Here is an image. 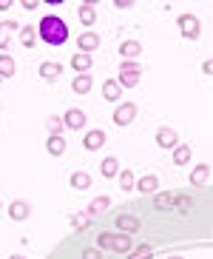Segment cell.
I'll list each match as a JSON object with an SVG mask.
<instances>
[{
    "mask_svg": "<svg viewBox=\"0 0 213 259\" xmlns=\"http://www.w3.org/2000/svg\"><path fill=\"white\" fill-rule=\"evenodd\" d=\"M125 259H153V251L148 248V245H139L137 251H134V253H128Z\"/></svg>",
    "mask_w": 213,
    "mask_h": 259,
    "instance_id": "d6a6232c",
    "label": "cell"
},
{
    "mask_svg": "<svg viewBox=\"0 0 213 259\" xmlns=\"http://www.w3.org/2000/svg\"><path fill=\"white\" fill-rule=\"evenodd\" d=\"M83 259H102V253H99V248H85Z\"/></svg>",
    "mask_w": 213,
    "mask_h": 259,
    "instance_id": "e575fe53",
    "label": "cell"
},
{
    "mask_svg": "<svg viewBox=\"0 0 213 259\" xmlns=\"http://www.w3.org/2000/svg\"><path fill=\"white\" fill-rule=\"evenodd\" d=\"M83 145H85V151H99V148L105 145V131H102V128H91L88 134H85Z\"/></svg>",
    "mask_w": 213,
    "mask_h": 259,
    "instance_id": "8992f818",
    "label": "cell"
},
{
    "mask_svg": "<svg viewBox=\"0 0 213 259\" xmlns=\"http://www.w3.org/2000/svg\"><path fill=\"white\" fill-rule=\"evenodd\" d=\"M207 177H210V165H207V162H199V165L190 171V185H205Z\"/></svg>",
    "mask_w": 213,
    "mask_h": 259,
    "instance_id": "9a60e30c",
    "label": "cell"
},
{
    "mask_svg": "<svg viewBox=\"0 0 213 259\" xmlns=\"http://www.w3.org/2000/svg\"><path fill=\"white\" fill-rule=\"evenodd\" d=\"M179 34H182L185 40H199V34H202V26H199V17L196 15H179Z\"/></svg>",
    "mask_w": 213,
    "mask_h": 259,
    "instance_id": "3957f363",
    "label": "cell"
},
{
    "mask_svg": "<svg viewBox=\"0 0 213 259\" xmlns=\"http://www.w3.org/2000/svg\"><path fill=\"white\" fill-rule=\"evenodd\" d=\"M202 71H205V74H213V57H210V60L202 63Z\"/></svg>",
    "mask_w": 213,
    "mask_h": 259,
    "instance_id": "8d00e7d4",
    "label": "cell"
},
{
    "mask_svg": "<svg viewBox=\"0 0 213 259\" xmlns=\"http://www.w3.org/2000/svg\"><path fill=\"white\" fill-rule=\"evenodd\" d=\"M156 145H159V148H176V145H179L176 131H174V128H168V125H162V128L156 131Z\"/></svg>",
    "mask_w": 213,
    "mask_h": 259,
    "instance_id": "ba28073f",
    "label": "cell"
},
{
    "mask_svg": "<svg viewBox=\"0 0 213 259\" xmlns=\"http://www.w3.org/2000/svg\"><path fill=\"white\" fill-rule=\"evenodd\" d=\"M71 69L80 71V74H88V71H91V54L77 52L74 57H71Z\"/></svg>",
    "mask_w": 213,
    "mask_h": 259,
    "instance_id": "7c38bea8",
    "label": "cell"
},
{
    "mask_svg": "<svg viewBox=\"0 0 213 259\" xmlns=\"http://www.w3.org/2000/svg\"><path fill=\"white\" fill-rule=\"evenodd\" d=\"M37 34H40V40H43L46 46H63V43L69 40V26L63 23L60 17L46 15L37 26Z\"/></svg>",
    "mask_w": 213,
    "mask_h": 259,
    "instance_id": "6da1fadb",
    "label": "cell"
},
{
    "mask_svg": "<svg viewBox=\"0 0 213 259\" xmlns=\"http://www.w3.org/2000/svg\"><path fill=\"white\" fill-rule=\"evenodd\" d=\"M102 177H105V180L120 177V160H117V157H105V160H102Z\"/></svg>",
    "mask_w": 213,
    "mask_h": 259,
    "instance_id": "7402d4cb",
    "label": "cell"
},
{
    "mask_svg": "<svg viewBox=\"0 0 213 259\" xmlns=\"http://www.w3.org/2000/svg\"><path fill=\"white\" fill-rule=\"evenodd\" d=\"M139 77H142V66H139V63L122 60V66H120V80H117L122 89H134V85L139 83Z\"/></svg>",
    "mask_w": 213,
    "mask_h": 259,
    "instance_id": "7a4b0ae2",
    "label": "cell"
},
{
    "mask_svg": "<svg viewBox=\"0 0 213 259\" xmlns=\"http://www.w3.org/2000/svg\"><path fill=\"white\" fill-rule=\"evenodd\" d=\"M46 151L51 154V157H63V154H66V140L51 134V137L46 140Z\"/></svg>",
    "mask_w": 213,
    "mask_h": 259,
    "instance_id": "44dd1931",
    "label": "cell"
},
{
    "mask_svg": "<svg viewBox=\"0 0 213 259\" xmlns=\"http://www.w3.org/2000/svg\"><path fill=\"white\" fill-rule=\"evenodd\" d=\"M190 162V145H176L174 148V165H188Z\"/></svg>",
    "mask_w": 213,
    "mask_h": 259,
    "instance_id": "d4e9b609",
    "label": "cell"
},
{
    "mask_svg": "<svg viewBox=\"0 0 213 259\" xmlns=\"http://www.w3.org/2000/svg\"><path fill=\"white\" fill-rule=\"evenodd\" d=\"M156 185H159V180H156V174H145V177H139L137 180V191L139 194H153V191H156Z\"/></svg>",
    "mask_w": 213,
    "mask_h": 259,
    "instance_id": "4fadbf2b",
    "label": "cell"
},
{
    "mask_svg": "<svg viewBox=\"0 0 213 259\" xmlns=\"http://www.w3.org/2000/svg\"><path fill=\"white\" fill-rule=\"evenodd\" d=\"M12 259H23V256H20V253H15V256H12Z\"/></svg>",
    "mask_w": 213,
    "mask_h": 259,
    "instance_id": "ab89813d",
    "label": "cell"
},
{
    "mask_svg": "<svg viewBox=\"0 0 213 259\" xmlns=\"http://www.w3.org/2000/svg\"><path fill=\"white\" fill-rule=\"evenodd\" d=\"M120 188H122V191L137 188V180H134V174H131L128 168H122V171H120Z\"/></svg>",
    "mask_w": 213,
    "mask_h": 259,
    "instance_id": "f1b7e54d",
    "label": "cell"
},
{
    "mask_svg": "<svg viewBox=\"0 0 213 259\" xmlns=\"http://www.w3.org/2000/svg\"><path fill=\"white\" fill-rule=\"evenodd\" d=\"M15 29H20V23H15V20H3V23H0V49H9L12 31Z\"/></svg>",
    "mask_w": 213,
    "mask_h": 259,
    "instance_id": "2e32d148",
    "label": "cell"
},
{
    "mask_svg": "<svg viewBox=\"0 0 213 259\" xmlns=\"http://www.w3.org/2000/svg\"><path fill=\"white\" fill-rule=\"evenodd\" d=\"M120 54H122V60H134V57L142 54V43H137V40H122Z\"/></svg>",
    "mask_w": 213,
    "mask_h": 259,
    "instance_id": "8fae6325",
    "label": "cell"
},
{
    "mask_svg": "<svg viewBox=\"0 0 213 259\" xmlns=\"http://www.w3.org/2000/svg\"><path fill=\"white\" fill-rule=\"evenodd\" d=\"M114 6L117 9H131L134 6V0H114Z\"/></svg>",
    "mask_w": 213,
    "mask_h": 259,
    "instance_id": "d590c367",
    "label": "cell"
},
{
    "mask_svg": "<svg viewBox=\"0 0 213 259\" xmlns=\"http://www.w3.org/2000/svg\"><path fill=\"white\" fill-rule=\"evenodd\" d=\"M9 217H12L15 222L29 220V217H31V205H29V202H23V199H15V202L9 205Z\"/></svg>",
    "mask_w": 213,
    "mask_h": 259,
    "instance_id": "9c48e42d",
    "label": "cell"
},
{
    "mask_svg": "<svg viewBox=\"0 0 213 259\" xmlns=\"http://www.w3.org/2000/svg\"><path fill=\"white\" fill-rule=\"evenodd\" d=\"M134 117H137V106H134V103H122V106L114 111V122L120 125V128L122 125H131Z\"/></svg>",
    "mask_w": 213,
    "mask_h": 259,
    "instance_id": "5b68a950",
    "label": "cell"
},
{
    "mask_svg": "<svg viewBox=\"0 0 213 259\" xmlns=\"http://www.w3.org/2000/svg\"><path fill=\"white\" fill-rule=\"evenodd\" d=\"M111 251L114 253H128L131 251V236L128 234H111Z\"/></svg>",
    "mask_w": 213,
    "mask_h": 259,
    "instance_id": "5bb4252c",
    "label": "cell"
},
{
    "mask_svg": "<svg viewBox=\"0 0 213 259\" xmlns=\"http://www.w3.org/2000/svg\"><path fill=\"white\" fill-rule=\"evenodd\" d=\"M46 128H48V131H51L54 137H60V131H63V128H66V122H63V120H60V117H48V120H46Z\"/></svg>",
    "mask_w": 213,
    "mask_h": 259,
    "instance_id": "4dcf8cb0",
    "label": "cell"
},
{
    "mask_svg": "<svg viewBox=\"0 0 213 259\" xmlns=\"http://www.w3.org/2000/svg\"><path fill=\"white\" fill-rule=\"evenodd\" d=\"M71 89H74L77 94H88L91 92V74H77L74 83H71Z\"/></svg>",
    "mask_w": 213,
    "mask_h": 259,
    "instance_id": "603a6c76",
    "label": "cell"
},
{
    "mask_svg": "<svg viewBox=\"0 0 213 259\" xmlns=\"http://www.w3.org/2000/svg\"><path fill=\"white\" fill-rule=\"evenodd\" d=\"M63 122H66V128L80 131V128H85V114L80 111V108H69V111H66V117H63Z\"/></svg>",
    "mask_w": 213,
    "mask_h": 259,
    "instance_id": "30bf717a",
    "label": "cell"
},
{
    "mask_svg": "<svg viewBox=\"0 0 213 259\" xmlns=\"http://www.w3.org/2000/svg\"><path fill=\"white\" fill-rule=\"evenodd\" d=\"M114 225H117V231H120V234H128V236L137 234V231L142 228V222H139L134 213H120V217L114 220Z\"/></svg>",
    "mask_w": 213,
    "mask_h": 259,
    "instance_id": "277c9868",
    "label": "cell"
},
{
    "mask_svg": "<svg viewBox=\"0 0 213 259\" xmlns=\"http://www.w3.org/2000/svg\"><path fill=\"white\" fill-rule=\"evenodd\" d=\"M108 205H111V199H108V197H97V199H91V205H88V217H97V213L108 211Z\"/></svg>",
    "mask_w": 213,
    "mask_h": 259,
    "instance_id": "484cf974",
    "label": "cell"
},
{
    "mask_svg": "<svg viewBox=\"0 0 213 259\" xmlns=\"http://www.w3.org/2000/svg\"><path fill=\"white\" fill-rule=\"evenodd\" d=\"M15 74V60H12V54H0V77H12Z\"/></svg>",
    "mask_w": 213,
    "mask_h": 259,
    "instance_id": "83f0119b",
    "label": "cell"
},
{
    "mask_svg": "<svg viewBox=\"0 0 213 259\" xmlns=\"http://www.w3.org/2000/svg\"><path fill=\"white\" fill-rule=\"evenodd\" d=\"M174 205H176V194H171V191H168V194H156V197H153V208H156V211H171Z\"/></svg>",
    "mask_w": 213,
    "mask_h": 259,
    "instance_id": "d6986e66",
    "label": "cell"
},
{
    "mask_svg": "<svg viewBox=\"0 0 213 259\" xmlns=\"http://www.w3.org/2000/svg\"><path fill=\"white\" fill-rule=\"evenodd\" d=\"M23 9H29V12L31 9H37V0H23Z\"/></svg>",
    "mask_w": 213,
    "mask_h": 259,
    "instance_id": "74e56055",
    "label": "cell"
},
{
    "mask_svg": "<svg viewBox=\"0 0 213 259\" xmlns=\"http://www.w3.org/2000/svg\"><path fill=\"white\" fill-rule=\"evenodd\" d=\"M20 43H23L26 49H34V43H37V31L31 29V26H23V29H20Z\"/></svg>",
    "mask_w": 213,
    "mask_h": 259,
    "instance_id": "4316f807",
    "label": "cell"
},
{
    "mask_svg": "<svg viewBox=\"0 0 213 259\" xmlns=\"http://www.w3.org/2000/svg\"><path fill=\"white\" fill-rule=\"evenodd\" d=\"M71 188H77V191L91 188V177L85 174V171H74V174H71Z\"/></svg>",
    "mask_w": 213,
    "mask_h": 259,
    "instance_id": "cb8c5ba5",
    "label": "cell"
},
{
    "mask_svg": "<svg viewBox=\"0 0 213 259\" xmlns=\"http://www.w3.org/2000/svg\"><path fill=\"white\" fill-rule=\"evenodd\" d=\"M9 6H12V3H9V0H0V12H6Z\"/></svg>",
    "mask_w": 213,
    "mask_h": 259,
    "instance_id": "f35d334b",
    "label": "cell"
},
{
    "mask_svg": "<svg viewBox=\"0 0 213 259\" xmlns=\"http://www.w3.org/2000/svg\"><path fill=\"white\" fill-rule=\"evenodd\" d=\"M77 49H83V54H91L94 49H99V34L97 31H83L77 37Z\"/></svg>",
    "mask_w": 213,
    "mask_h": 259,
    "instance_id": "52a82bcc",
    "label": "cell"
},
{
    "mask_svg": "<svg viewBox=\"0 0 213 259\" xmlns=\"http://www.w3.org/2000/svg\"><path fill=\"white\" fill-rule=\"evenodd\" d=\"M77 15H80V23H83V26H94V20H97V12H94V3H91V0L77 9Z\"/></svg>",
    "mask_w": 213,
    "mask_h": 259,
    "instance_id": "ac0fdd59",
    "label": "cell"
},
{
    "mask_svg": "<svg viewBox=\"0 0 213 259\" xmlns=\"http://www.w3.org/2000/svg\"><path fill=\"white\" fill-rule=\"evenodd\" d=\"M60 71H63L60 63H51V60L40 63V77H43V80H57V77H60Z\"/></svg>",
    "mask_w": 213,
    "mask_h": 259,
    "instance_id": "ffe728a7",
    "label": "cell"
},
{
    "mask_svg": "<svg viewBox=\"0 0 213 259\" xmlns=\"http://www.w3.org/2000/svg\"><path fill=\"white\" fill-rule=\"evenodd\" d=\"M0 83H3V77H0Z\"/></svg>",
    "mask_w": 213,
    "mask_h": 259,
    "instance_id": "b9f144b4",
    "label": "cell"
},
{
    "mask_svg": "<svg viewBox=\"0 0 213 259\" xmlns=\"http://www.w3.org/2000/svg\"><path fill=\"white\" fill-rule=\"evenodd\" d=\"M168 259H182V256H168Z\"/></svg>",
    "mask_w": 213,
    "mask_h": 259,
    "instance_id": "60d3db41",
    "label": "cell"
},
{
    "mask_svg": "<svg viewBox=\"0 0 213 259\" xmlns=\"http://www.w3.org/2000/svg\"><path fill=\"white\" fill-rule=\"evenodd\" d=\"M120 94H122V85L117 83V80H105V83H102V97H105L108 103H117Z\"/></svg>",
    "mask_w": 213,
    "mask_h": 259,
    "instance_id": "e0dca14e",
    "label": "cell"
},
{
    "mask_svg": "<svg viewBox=\"0 0 213 259\" xmlns=\"http://www.w3.org/2000/svg\"><path fill=\"white\" fill-rule=\"evenodd\" d=\"M97 248L99 251H111V234H99L97 236Z\"/></svg>",
    "mask_w": 213,
    "mask_h": 259,
    "instance_id": "836d02e7",
    "label": "cell"
},
{
    "mask_svg": "<svg viewBox=\"0 0 213 259\" xmlns=\"http://www.w3.org/2000/svg\"><path fill=\"white\" fill-rule=\"evenodd\" d=\"M176 211L179 213H190V208H193V202H190V197L188 194H176Z\"/></svg>",
    "mask_w": 213,
    "mask_h": 259,
    "instance_id": "f546056e",
    "label": "cell"
},
{
    "mask_svg": "<svg viewBox=\"0 0 213 259\" xmlns=\"http://www.w3.org/2000/svg\"><path fill=\"white\" fill-rule=\"evenodd\" d=\"M88 222H91L88 213H74V217H71V225H74L77 231H85V228H88Z\"/></svg>",
    "mask_w": 213,
    "mask_h": 259,
    "instance_id": "1f68e13d",
    "label": "cell"
}]
</instances>
